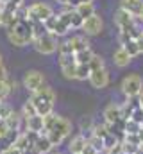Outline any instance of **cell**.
<instances>
[{"label":"cell","mask_w":143,"mask_h":154,"mask_svg":"<svg viewBox=\"0 0 143 154\" xmlns=\"http://www.w3.org/2000/svg\"><path fill=\"white\" fill-rule=\"evenodd\" d=\"M131 120H134V122H138V124H143V108L141 106H136V108H134V111H132V115H131Z\"/></svg>","instance_id":"32"},{"label":"cell","mask_w":143,"mask_h":154,"mask_svg":"<svg viewBox=\"0 0 143 154\" xmlns=\"http://www.w3.org/2000/svg\"><path fill=\"white\" fill-rule=\"evenodd\" d=\"M141 127H143V124H141Z\"/></svg>","instance_id":"45"},{"label":"cell","mask_w":143,"mask_h":154,"mask_svg":"<svg viewBox=\"0 0 143 154\" xmlns=\"http://www.w3.org/2000/svg\"><path fill=\"white\" fill-rule=\"evenodd\" d=\"M25 125H27V131H32V133H43V116L36 115L31 116V118H25Z\"/></svg>","instance_id":"17"},{"label":"cell","mask_w":143,"mask_h":154,"mask_svg":"<svg viewBox=\"0 0 143 154\" xmlns=\"http://www.w3.org/2000/svg\"><path fill=\"white\" fill-rule=\"evenodd\" d=\"M136 45H138V50H140V54H143V32L136 38Z\"/></svg>","instance_id":"35"},{"label":"cell","mask_w":143,"mask_h":154,"mask_svg":"<svg viewBox=\"0 0 143 154\" xmlns=\"http://www.w3.org/2000/svg\"><path fill=\"white\" fill-rule=\"evenodd\" d=\"M131 61H132V57H131V56H129V54H127V52H125L122 47H118V48L113 52V63H114L116 66H120V68H125V66H127Z\"/></svg>","instance_id":"14"},{"label":"cell","mask_w":143,"mask_h":154,"mask_svg":"<svg viewBox=\"0 0 143 154\" xmlns=\"http://www.w3.org/2000/svg\"><path fill=\"white\" fill-rule=\"evenodd\" d=\"M0 66H4V65H2V54H0Z\"/></svg>","instance_id":"43"},{"label":"cell","mask_w":143,"mask_h":154,"mask_svg":"<svg viewBox=\"0 0 143 154\" xmlns=\"http://www.w3.org/2000/svg\"><path fill=\"white\" fill-rule=\"evenodd\" d=\"M82 154H99V152H97V151H95V149H93V147H91L90 143H88V145H86V149H84V152H82Z\"/></svg>","instance_id":"37"},{"label":"cell","mask_w":143,"mask_h":154,"mask_svg":"<svg viewBox=\"0 0 143 154\" xmlns=\"http://www.w3.org/2000/svg\"><path fill=\"white\" fill-rule=\"evenodd\" d=\"M4 4V7H9V9H18L20 5H23V0H0Z\"/></svg>","instance_id":"33"},{"label":"cell","mask_w":143,"mask_h":154,"mask_svg":"<svg viewBox=\"0 0 143 154\" xmlns=\"http://www.w3.org/2000/svg\"><path fill=\"white\" fill-rule=\"evenodd\" d=\"M11 147H14V149H16V151H20V152H25V151L31 147V143H29V140H27V134H25V133H20V134L16 136V140H14V143H13Z\"/></svg>","instance_id":"19"},{"label":"cell","mask_w":143,"mask_h":154,"mask_svg":"<svg viewBox=\"0 0 143 154\" xmlns=\"http://www.w3.org/2000/svg\"><path fill=\"white\" fill-rule=\"evenodd\" d=\"M32 47L36 48V52H39V54H43V56H50V54H54V52L57 50L59 43H57V38H56L54 34L47 32V34H43V36H39V38L32 39Z\"/></svg>","instance_id":"5"},{"label":"cell","mask_w":143,"mask_h":154,"mask_svg":"<svg viewBox=\"0 0 143 154\" xmlns=\"http://www.w3.org/2000/svg\"><path fill=\"white\" fill-rule=\"evenodd\" d=\"M13 111H14V109H13V106H9L5 100H4V102H0V120H7L9 116L13 115Z\"/></svg>","instance_id":"29"},{"label":"cell","mask_w":143,"mask_h":154,"mask_svg":"<svg viewBox=\"0 0 143 154\" xmlns=\"http://www.w3.org/2000/svg\"><path fill=\"white\" fill-rule=\"evenodd\" d=\"M91 57H93V50H91V48H86V50H81V52L75 54L77 65H88V63L91 61Z\"/></svg>","instance_id":"21"},{"label":"cell","mask_w":143,"mask_h":154,"mask_svg":"<svg viewBox=\"0 0 143 154\" xmlns=\"http://www.w3.org/2000/svg\"><path fill=\"white\" fill-rule=\"evenodd\" d=\"M54 14V9L45 4V2H34L32 5H29V11H27V20L29 22H47L50 16Z\"/></svg>","instance_id":"4"},{"label":"cell","mask_w":143,"mask_h":154,"mask_svg":"<svg viewBox=\"0 0 143 154\" xmlns=\"http://www.w3.org/2000/svg\"><path fill=\"white\" fill-rule=\"evenodd\" d=\"M75 70H77V63L73 65H66V66H61V74L65 79H75Z\"/></svg>","instance_id":"30"},{"label":"cell","mask_w":143,"mask_h":154,"mask_svg":"<svg viewBox=\"0 0 143 154\" xmlns=\"http://www.w3.org/2000/svg\"><path fill=\"white\" fill-rule=\"evenodd\" d=\"M143 88V79L138 74H129V75L123 77L122 84H120V90L122 93L125 95V99H134L138 97V93L141 91Z\"/></svg>","instance_id":"3"},{"label":"cell","mask_w":143,"mask_h":154,"mask_svg":"<svg viewBox=\"0 0 143 154\" xmlns=\"http://www.w3.org/2000/svg\"><path fill=\"white\" fill-rule=\"evenodd\" d=\"M9 79V74H7V70L4 68V66H0V82H4V81H7Z\"/></svg>","instance_id":"34"},{"label":"cell","mask_w":143,"mask_h":154,"mask_svg":"<svg viewBox=\"0 0 143 154\" xmlns=\"http://www.w3.org/2000/svg\"><path fill=\"white\" fill-rule=\"evenodd\" d=\"M68 41H70L72 48H73V54L90 48V41L84 38V36H72V38H68Z\"/></svg>","instance_id":"16"},{"label":"cell","mask_w":143,"mask_h":154,"mask_svg":"<svg viewBox=\"0 0 143 154\" xmlns=\"http://www.w3.org/2000/svg\"><path fill=\"white\" fill-rule=\"evenodd\" d=\"M47 32H48V29H47L45 22H34L32 23V36H34V39L43 36V34H47Z\"/></svg>","instance_id":"27"},{"label":"cell","mask_w":143,"mask_h":154,"mask_svg":"<svg viewBox=\"0 0 143 154\" xmlns=\"http://www.w3.org/2000/svg\"><path fill=\"white\" fill-rule=\"evenodd\" d=\"M141 124L134 122V120H127L125 122V134H140L141 133Z\"/></svg>","instance_id":"25"},{"label":"cell","mask_w":143,"mask_h":154,"mask_svg":"<svg viewBox=\"0 0 143 154\" xmlns=\"http://www.w3.org/2000/svg\"><path fill=\"white\" fill-rule=\"evenodd\" d=\"M90 75H91L90 65H77V70H75V79L77 81H88Z\"/></svg>","instance_id":"23"},{"label":"cell","mask_w":143,"mask_h":154,"mask_svg":"<svg viewBox=\"0 0 143 154\" xmlns=\"http://www.w3.org/2000/svg\"><path fill=\"white\" fill-rule=\"evenodd\" d=\"M7 38L11 41V45L14 47H25L29 43H32V22L29 20H20L11 31H7Z\"/></svg>","instance_id":"2"},{"label":"cell","mask_w":143,"mask_h":154,"mask_svg":"<svg viewBox=\"0 0 143 154\" xmlns=\"http://www.w3.org/2000/svg\"><path fill=\"white\" fill-rule=\"evenodd\" d=\"M81 4V0H68V5L70 7H75V5H79Z\"/></svg>","instance_id":"38"},{"label":"cell","mask_w":143,"mask_h":154,"mask_svg":"<svg viewBox=\"0 0 143 154\" xmlns=\"http://www.w3.org/2000/svg\"><path fill=\"white\" fill-rule=\"evenodd\" d=\"M2 9H4V4L0 2V25H2Z\"/></svg>","instance_id":"41"},{"label":"cell","mask_w":143,"mask_h":154,"mask_svg":"<svg viewBox=\"0 0 143 154\" xmlns=\"http://www.w3.org/2000/svg\"><path fill=\"white\" fill-rule=\"evenodd\" d=\"M88 65H90V68H91V72H95V70H102V68H106V65H104V59H102V56H99V54H93V57H91V61H90Z\"/></svg>","instance_id":"26"},{"label":"cell","mask_w":143,"mask_h":154,"mask_svg":"<svg viewBox=\"0 0 143 154\" xmlns=\"http://www.w3.org/2000/svg\"><path fill=\"white\" fill-rule=\"evenodd\" d=\"M23 118H31V116H36L38 115V111H36V106L32 104V100L29 99V100H25L23 102V106H22V111H20Z\"/></svg>","instance_id":"24"},{"label":"cell","mask_w":143,"mask_h":154,"mask_svg":"<svg viewBox=\"0 0 143 154\" xmlns=\"http://www.w3.org/2000/svg\"><path fill=\"white\" fill-rule=\"evenodd\" d=\"M73 9L77 11V14H79L82 20H88L90 16L95 14V5H93V2H81V4L75 5Z\"/></svg>","instance_id":"15"},{"label":"cell","mask_w":143,"mask_h":154,"mask_svg":"<svg viewBox=\"0 0 143 154\" xmlns=\"http://www.w3.org/2000/svg\"><path fill=\"white\" fill-rule=\"evenodd\" d=\"M31 100L36 106V111L39 116H47L54 113V104H56V93L50 86L43 84L38 91L31 93Z\"/></svg>","instance_id":"1"},{"label":"cell","mask_w":143,"mask_h":154,"mask_svg":"<svg viewBox=\"0 0 143 154\" xmlns=\"http://www.w3.org/2000/svg\"><path fill=\"white\" fill-rule=\"evenodd\" d=\"M138 20H140V22H143V9H141V13H140V16H138Z\"/></svg>","instance_id":"42"},{"label":"cell","mask_w":143,"mask_h":154,"mask_svg":"<svg viewBox=\"0 0 143 154\" xmlns=\"http://www.w3.org/2000/svg\"><path fill=\"white\" fill-rule=\"evenodd\" d=\"M79 129H81V134H82L86 140H90V138L93 136V129H95V120H93V116H82L81 122H79Z\"/></svg>","instance_id":"12"},{"label":"cell","mask_w":143,"mask_h":154,"mask_svg":"<svg viewBox=\"0 0 143 154\" xmlns=\"http://www.w3.org/2000/svg\"><path fill=\"white\" fill-rule=\"evenodd\" d=\"M138 102H140V106L143 104V88H141V91L138 93Z\"/></svg>","instance_id":"39"},{"label":"cell","mask_w":143,"mask_h":154,"mask_svg":"<svg viewBox=\"0 0 143 154\" xmlns=\"http://www.w3.org/2000/svg\"><path fill=\"white\" fill-rule=\"evenodd\" d=\"M82 23H84V20L77 14L75 9H72L70 11V27L72 29H82Z\"/></svg>","instance_id":"28"},{"label":"cell","mask_w":143,"mask_h":154,"mask_svg":"<svg viewBox=\"0 0 143 154\" xmlns=\"http://www.w3.org/2000/svg\"><path fill=\"white\" fill-rule=\"evenodd\" d=\"M57 4H61V5H68V0H56Z\"/></svg>","instance_id":"40"},{"label":"cell","mask_w":143,"mask_h":154,"mask_svg":"<svg viewBox=\"0 0 143 154\" xmlns=\"http://www.w3.org/2000/svg\"><path fill=\"white\" fill-rule=\"evenodd\" d=\"M102 29H104V22L97 13L93 16H90L88 20H84V23H82V31L88 36H97V34L102 32Z\"/></svg>","instance_id":"7"},{"label":"cell","mask_w":143,"mask_h":154,"mask_svg":"<svg viewBox=\"0 0 143 154\" xmlns=\"http://www.w3.org/2000/svg\"><path fill=\"white\" fill-rule=\"evenodd\" d=\"M59 116H61V115H56V113H50V115L43 116V133L52 131V129L56 127V124H57Z\"/></svg>","instance_id":"20"},{"label":"cell","mask_w":143,"mask_h":154,"mask_svg":"<svg viewBox=\"0 0 143 154\" xmlns=\"http://www.w3.org/2000/svg\"><path fill=\"white\" fill-rule=\"evenodd\" d=\"M90 84L95 88V90H104L107 84H109V72H107L106 68H102V70H95V72H91V75H90Z\"/></svg>","instance_id":"8"},{"label":"cell","mask_w":143,"mask_h":154,"mask_svg":"<svg viewBox=\"0 0 143 154\" xmlns=\"http://www.w3.org/2000/svg\"><path fill=\"white\" fill-rule=\"evenodd\" d=\"M13 90H11V86H9V82L7 81H4V82H0V102H4L7 97H9V93H11Z\"/></svg>","instance_id":"31"},{"label":"cell","mask_w":143,"mask_h":154,"mask_svg":"<svg viewBox=\"0 0 143 154\" xmlns=\"http://www.w3.org/2000/svg\"><path fill=\"white\" fill-rule=\"evenodd\" d=\"M56 131H59L65 138H68L72 134V122L68 118H65V116H59V120H57V124H56V127H54Z\"/></svg>","instance_id":"18"},{"label":"cell","mask_w":143,"mask_h":154,"mask_svg":"<svg viewBox=\"0 0 143 154\" xmlns=\"http://www.w3.org/2000/svg\"><path fill=\"white\" fill-rule=\"evenodd\" d=\"M81 2H93V0H81Z\"/></svg>","instance_id":"44"},{"label":"cell","mask_w":143,"mask_h":154,"mask_svg":"<svg viewBox=\"0 0 143 154\" xmlns=\"http://www.w3.org/2000/svg\"><path fill=\"white\" fill-rule=\"evenodd\" d=\"M32 147H34L39 154H50L54 151V145L50 143V140H48V136H47L45 133H41V134L38 136V140H36V143Z\"/></svg>","instance_id":"13"},{"label":"cell","mask_w":143,"mask_h":154,"mask_svg":"<svg viewBox=\"0 0 143 154\" xmlns=\"http://www.w3.org/2000/svg\"><path fill=\"white\" fill-rule=\"evenodd\" d=\"M86 145H88V140L79 133V134H75L70 140V143H68V152L70 154H82L84 149H86Z\"/></svg>","instance_id":"11"},{"label":"cell","mask_w":143,"mask_h":154,"mask_svg":"<svg viewBox=\"0 0 143 154\" xmlns=\"http://www.w3.org/2000/svg\"><path fill=\"white\" fill-rule=\"evenodd\" d=\"M102 116H104V122L106 124H116L120 118H122V106L118 102H111L107 104L102 111Z\"/></svg>","instance_id":"9"},{"label":"cell","mask_w":143,"mask_h":154,"mask_svg":"<svg viewBox=\"0 0 143 154\" xmlns=\"http://www.w3.org/2000/svg\"><path fill=\"white\" fill-rule=\"evenodd\" d=\"M120 47H122V48H123V50H125V52H127V54H129L131 57H132V59H134L136 56H140V50H138L136 39H132V38H131L129 41H125V43H123V45H120Z\"/></svg>","instance_id":"22"},{"label":"cell","mask_w":143,"mask_h":154,"mask_svg":"<svg viewBox=\"0 0 143 154\" xmlns=\"http://www.w3.org/2000/svg\"><path fill=\"white\" fill-rule=\"evenodd\" d=\"M2 154H22L20 151H16L14 147H7V149H4L2 151Z\"/></svg>","instance_id":"36"},{"label":"cell","mask_w":143,"mask_h":154,"mask_svg":"<svg viewBox=\"0 0 143 154\" xmlns=\"http://www.w3.org/2000/svg\"><path fill=\"white\" fill-rule=\"evenodd\" d=\"M120 7L129 14H132L134 18H138L143 9V0H120Z\"/></svg>","instance_id":"10"},{"label":"cell","mask_w":143,"mask_h":154,"mask_svg":"<svg viewBox=\"0 0 143 154\" xmlns=\"http://www.w3.org/2000/svg\"><path fill=\"white\" fill-rule=\"evenodd\" d=\"M23 88L31 93L38 91L43 84H45V75L39 72V70H27L25 75H23V81H22Z\"/></svg>","instance_id":"6"}]
</instances>
